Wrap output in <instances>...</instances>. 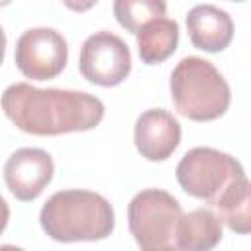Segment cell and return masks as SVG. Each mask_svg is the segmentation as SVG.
<instances>
[{
	"label": "cell",
	"mask_w": 251,
	"mask_h": 251,
	"mask_svg": "<svg viewBox=\"0 0 251 251\" xmlns=\"http://www.w3.org/2000/svg\"><path fill=\"white\" fill-rule=\"evenodd\" d=\"M53 159L37 147H22L14 151L4 165V180L10 192L22 200H35L53 178Z\"/></svg>",
	"instance_id": "cell-8"
},
{
	"label": "cell",
	"mask_w": 251,
	"mask_h": 251,
	"mask_svg": "<svg viewBox=\"0 0 251 251\" xmlns=\"http://www.w3.org/2000/svg\"><path fill=\"white\" fill-rule=\"evenodd\" d=\"M190 43L208 53L224 51L233 37V22L226 10L212 4H198L186 14Z\"/></svg>",
	"instance_id": "cell-10"
},
{
	"label": "cell",
	"mask_w": 251,
	"mask_h": 251,
	"mask_svg": "<svg viewBox=\"0 0 251 251\" xmlns=\"http://www.w3.org/2000/svg\"><path fill=\"white\" fill-rule=\"evenodd\" d=\"M8 220H10V208H8L6 200L0 196V233L6 229V226H8Z\"/></svg>",
	"instance_id": "cell-16"
},
{
	"label": "cell",
	"mask_w": 251,
	"mask_h": 251,
	"mask_svg": "<svg viewBox=\"0 0 251 251\" xmlns=\"http://www.w3.org/2000/svg\"><path fill=\"white\" fill-rule=\"evenodd\" d=\"M6 118L31 135H61L96 127L104 118L100 98L82 90L37 88L27 82L10 84L2 98Z\"/></svg>",
	"instance_id": "cell-1"
},
{
	"label": "cell",
	"mask_w": 251,
	"mask_h": 251,
	"mask_svg": "<svg viewBox=\"0 0 251 251\" xmlns=\"http://www.w3.org/2000/svg\"><path fill=\"white\" fill-rule=\"evenodd\" d=\"M16 67L31 80H49L63 73L69 47L65 37L53 27H31L18 37Z\"/></svg>",
	"instance_id": "cell-7"
},
{
	"label": "cell",
	"mask_w": 251,
	"mask_h": 251,
	"mask_svg": "<svg viewBox=\"0 0 251 251\" xmlns=\"http://www.w3.org/2000/svg\"><path fill=\"white\" fill-rule=\"evenodd\" d=\"M167 14L165 0H114V16L122 27L137 33L147 22Z\"/></svg>",
	"instance_id": "cell-14"
},
{
	"label": "cell",
	"mask_w": 251,
	"mask_h": 251,
	"mask_svg": "<svg viewBox=\"0 0 251 251\" xmlns=\"http://www.w3.org/2000/svg\"><path fill=\"white\" fill-rule=\"evenodd\" d=\"M222 239V220L208 208H196L182 214L175 233L176 249L184 251H208Z\"/></svg>",
	"instance_id": "cell-11"
},
{
	"label": "cell",
	"mask_w": 251,
	"mask_h": 251,
	"mask_svg": "<svg viewBox=\"0 0 251 251\" xmlns=\"http://www.w3.org/2000/svg\"><path fill=\"white\" fill-rule=\"evenodd\" d=\"M218 210V218L235 233L251 231V188L247 176L233 180L212 204Z\"/></svg>",
	"instance_id": "cell-13"
},
{
	"label": "cell",
	"mask_w": 251,
	"mask_h": 251,
	"mask_svg": "<svg viewBox=\"0 0 251 251\" xmlns=\"http://www.w3.org/2000/svg\"><path fill=\"white\" fill-rule=\"evenodd\" d=\"M39 224L51 239L61 243L98 241L114 231V210L98 192L59 190L43 204Z\"/></svg>",
	"instance_id": "cell-2"
},
{
	"label": "cell",
	"mask_w": 251,
	"mask_h": 251,
	"mask_svg": "<svg viewBox=\"0 0 251 251\" xmlns=\"http://www.w3.org/2000/svg\"><path fill=\"white\" fill-rule=\"evenodd\" d=\"M10 2H12V0H0V8H2V6H8Z\"/></svg>",
	"instance_id": "cell-18"
},
{
	"label": "cell",
	"mask_w": 251,
	"mask_h": 251,
	"mask_svg": "<svg viewBox=\"0 0 251 251\" xmlns=\"http://www.w3.org/2000/svg\"><path fill=\"white\" fill-rule=\"evenodd\" d=\"M182 216L175 196L161 188L137 192L127 206V224L135 243L145 251L176 249L175 233Z\"/></svg>",
	"instance_id": "cell-4"
},
{
	"label": "cell",
	"mask_w": 251,
	"mask_h": 251,
	"mask_svg": "<svg viewBox=\"0 0 251 251\" xmlns=\"http://www.w3.org/2000/svg\"><path fill=\"white\" fill-rule=\"evenodd\" d=\"M4 53H6V35H4V29L0 27V65L4 61Z\"/></svg>",
	"instance_id": "cell-17"
},
{
	"label": "cell",
	"mask_w": 251,
	"mask_h": 251,
	"mask_svg": "<svg viewBox=\"0 0 251 251\" xmlns=\"http://www.w3.org/2000/svg\"><path fill=\"white\" fill-rule=\"evenodd\" d=\"M80 75L98 86H116L124 82L131 71L129 47L112 31H96L88 35L78 57Z\"/></svg>",
	"instance_id": "cell-6"
},
{
	"label": "cell",
	"mask_w": 251,
	"mask_h": 251,
	"mask_svg": "<svg viewBox=\"0 0 251 251\" xmlns=\"http://www.w3.org/2000/svg\"><path fill=\"white\" fill-rule=\"evenodd\" d=\"M241 163L212 147H194L176 165V180L180 188L210 204L239 176H243Z\"/></svg>",
	"instance_id": "cell-5"
},
{
	"label": "cell",
	"mask_w": 251,
	"mask_h": 251,
	"mask_svg": "<svg viewBox=\"0 0 251 251\" xmlns=\"http://www.w3.org/2000/svg\"><path fill=\"white\" fill-rule=\"evenodd\" d=\"M139 59L145 65H159L169 59L178 45V24L169 18H155L147 22L137 33Z\"/></svg>",
	"instance_id": "cell-12"
},
{
	"label": "cell",
	"mask_w": 251,
	"mask_h": 251,
	"mask_svg": "<svg viewBox=\"0 0 251 251\" xmlns=\"http://www.w3.org/2000/svg\"><path fill=\"white\" fill-rule=\"evenodd\" d=\"M171 98L176 112L194 122H212L226 114L231 92L220 71L202 57H184L171 73Z\"/></svg>",
	"instance_id": "cell-3"
},
{
	"label": "cell",
	"mask_w": 251,
	"mask_h": 251,
	"mask_svg": "<svg viewBox=\"0 0 251 251\" xmlns=\"http://www.w3.org/2000/svg\"><path fill=\"white\" fill-rule=\"evenodd\" d=\"M133 141L147 161H165L180 143V124L163 108L145 110L135 120Z\"/></svg>",
	"instance_id": "cell-9"
},
{
	"label": "cell",
	"mask_w": 251,
	"mask_h": 251,
	"mask_svg": "<svg viewBox=\"0 0 251 251\" xmlns=\"http://www.w3.org/2000/svg\"><path fill=\"white\" fill-rule=\"evenodd\" d=\"M231 2H243V0H231Z\"/></svg>",
	"instance_id": "cell-19"
},
{
	"label": "cell",
	"mask_w": 251,
	"mask_h": 251,
	"mask_svg": "<svg viewBox=\"0 0 251 251\" xmlns=\"http://www.w3.org/2000/svg\"><path fill=\"white\" fill-rule=\"evenodd\" d=\"M98 0H63V4L73 12H86L90 10Z\"/></svg>",
	"instance_id": "cell-15"
}]
</instances>
